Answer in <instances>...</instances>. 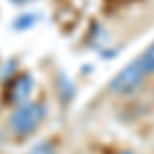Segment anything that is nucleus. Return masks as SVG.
I'll use <instances>...</instances> for the list:
<instances>
[{
	"label": "nucleus",
	"instance_id": "obj_1",
	"mask_svg": "<svg viewBox=\"0 0 154 154\" xmlns=\"http://www.w3.org/2000/svg\"><path fill=\"white\" fill-rule=\"evenodd\" d=\"M152 74H154V43H150L138 58H134L123 70H119L111 78L109 91L115 95H130L134 91H138L144 84V80Z\"/></svg>",
	"mask_w": 154,
	"mask_h": 154
},
{
	"label": "nucleus",
	"instance_id": "obj_3",
	"mask_svg": "<svg viewBox=\"0 0 154 154\" xmlns=\"http://www.w3.org/2000/svg\"><path fill=\"white\" fill-rule=\"evenodd\" d=\"M31 91H33V78L29 74H25V76H21L19 80H14L11 84L8 97H11L12 103H25L31 95Z\"/></svg>",
	"mask_w": 154,
	"mask_h": 154
},
{
	"label": "nucleus",
	"instance_id": "obj_5",
	"mask_svg": "<svg viewBox=\"0 0 154 154\" xmlns=\"http://www.w3.org/2000/svg\"><path fill=\"white\" fill-rule=\"evenodd\" d=\"M29 154H56V146H54V142H49V140H43V142L35 144L33 150Z\"/></svg>",
	"mask_w": 154,
	"mask_h": 154
},
{
	"label": "nucleus",
	"instance_id": "obj_4",
	"mask_svg": "<svg viewBox=\"0 0 154 154\" xmlns=\"http://www.w3.org/2000/svg\"><path fill=\"white\" fill-rule=\"evenodd\" d=\"M41 21V14H35V12H29V14H21L17 21H14V29H31L33 25H37Z\"/></svg>",
	"mask_w": 154,
	"mask_h": 154
},
{
	"label": "nucleus",
	"instance_id": "obj_2",
	"mask_svg": "<svg viewBox=\"0 0 154 154\" xmlns=\"http://www.w3.org/2000/svg\"><path fill=\"white\" fill-rule=\"evenodd\" d=\"M45 115H48V109H45L43 103L25 101V103H21L14 109V113L11 115V128L19 138L31 136L43 123Z\"/></svg>",
	"mask_w": 154,
	"mask_h": 154
},
{
	"label": "nucleus",
	"instance_id": "obj_7",
	"mask_svg": "<svg viewBox=\"0 0 154 154\" xmlns=\"http://www.w3.org/2000/svg\"><path fill=\"white\" fill-rule=\"evenodd\" d=\"M119 154H134V152H130V150H125V152H119Z\"/></svg>",
	"mask_w": 154,
	"mask_h": 154
},
{
	"label": "nucleus",
	"instance_id": "obj_6",
	"mask_svg": "<svg viewBox=\"0 0 154 154\" xmlns=\"http://www.w3.org/2000/svg\"><path fill=\"white\" fill-rule=\"evenodd\" d=\"M12 4H17V6H23V4H33L37 0H11Z\"/></svg>",
	"mask_w": 154,
	"mask_h": 154
}]
</instances>
